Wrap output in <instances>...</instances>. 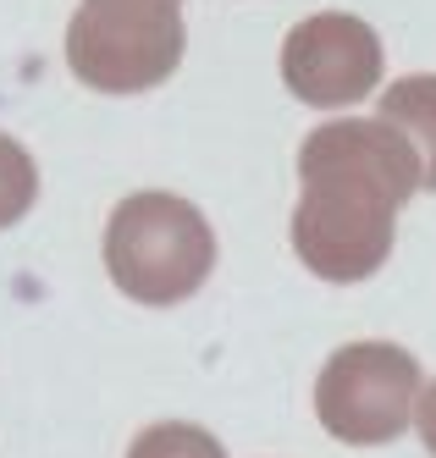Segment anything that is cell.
Returning <instances> with one entry per match:
<instances>
[{
    "label": "cell",
    "instance_id": "cell-1",
    "mask_svg": "<svg viewBox=\"0 0 436 458\" xmlns=\"http://www.w3.org/2000/svg\"><path fill=\"white\" fill-rule=\"evenodd\" d=\"M106 271L133 304L172 310L193 299L216 271V233L199 205L177 193H127L106 221Z\"/></svg>",
    "mask_w": 436,
    "mask_h": 458
},
{
    "label": "cell",
    "instance_id": "cell-2",
    "mask_svg": "<svg viewBox=\"0 0 436 458\" xmlns=\"http://www.w3.org/2000/svg\"><path fill=\"white\" fill-rule=\"evenodd\" d=\"M177 0H83L66 22V67L94 94H150L183 67Z\"/></svg>",
    "mask_w": 436,
    "mask_h": 458
},
{
    "label": "cell",
    "instance_id": "cell-3",
    "mask_svg": "<svg viewBox=\"0 0 436 458\" xmlns=\"http://www.w3.org/2000/svg\"><path fill=\"white\" fill-rule=\"evenodd\" d=\"M298 182H304V193L293 205V254L304 259V271L338 287L376 276L392 254V221L404 205L376 182L343 172H310Z\"/></svg>",
    "mask_w": 436,
    "mask_h": 458
},
{
    "label": "cell",
    "instance_id": "cell-4",
    "mask_svg": "<svg viewBox=\"0 0 436 458\" xmlns=\"http://www.w3.org/2000/svg\"><path fill=\"white\" fill-rule=\"evenodd\" d=\"M420 359L398 343H348L315 376V420L348 447H387L415 425Z\"/></svg>",
    "mask_w": 436,
    "mask_h": 458
},
{
    "label": "cell",
    "instance_id": "cell-5",
    "mask_svg": "<svg viewBox=\"0 0 436 458\" xmlns=\"http://www.w3.org/2000/svg\"><path fill=\"white\" fill-rule=\"evenodd\" d=\"M282 83L293 100L315 111L359 106L381 83V39L364 17L315 12L282 39Z\"/></svg>",
    "mask_w": 436,
    "mask_h": 458
},
{
    "label": "cell",
    "instance_id": "cell-6",
    "mask_svg": "<svg viewBox=\"0 0 436 458\" xmlns=\"http://www.w3.org/2000/svg\"><path fill=\"white\" fill-rule=\"evenodd\" d=\"M310 172H343V177H359V182H376L398 205H409L425 188L420 149L381 116L321 122L304 139V149H298V177H310Z\"/></svg>",
    "mask_w": 436,
    "mask_h": 458
},
{
    "label": "cell",
    "instance_id": "cell-7",
    "mask_svg": "<svg viewBox=\"0 0 436 458\" xmlns=\"http://www.w3.org/2000/svg\"><path fill=\"white\" fill-rule=\"evenodd\" d=\"M376 100H381V122H392L398 133L420 149L425 188L436 193V72L392 78V89H381Z\"/></svg>",
    "mask_w": 436,
    "mask_h": 458
},
{
    "label": "cell",
    "instance_id": "cell-8",
    "mask_svg": "<svg viewBox=\"0 0 436 458\" xmlns=\"http://www.w3.org/2000/svg\"><path fill=\"white\" fill-rule=\"evenodd\" d=\"M127 458H227V447L193 420H155L133 437Z\"/></svg>",
    "mask_w": 436,
    "mask_h": 458
},
{
    "label": "cell",
    "instance_id": "cell-9",
    "mask_svg": "<svg viewBox=\"0 0 436 458\" xmlns=\"http://www.w3.org/2000/svg\"><path fill=\"white\" fill-rule=\"evenodd\" d=\"M33 199H39V166L12 133H0V233L17 226L33 210Z\"/></svg>",
    "mask_w": 436,
    "mask_h": 458
},
{
    "label": "cell",
    "instance_id": "cell-10",
    "mask_svg": "<svg viewBox=\"0 0 436 458\" xmlns=\"http://www.w3.org/2000/svg\"><path fill=\"white\" fill-rule=\"evenodd\" d=\"M415 431H420L425 453L436 458V381H425V392H420V403H415Z\"/></svg>",
    "mask_w": 436,
    "mask_h": 458
}]
</instances>
